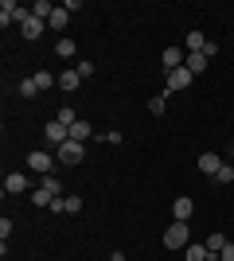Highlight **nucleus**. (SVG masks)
Returning <instances> with one entry per match:
<instances>
[{
	"instance_id": "aec40b11",
	"label": "nucleus",
	"mask_w": 234,
	"mask_h": 261,
	"mask_svg": "<svg viewBox=\"0 0 234 261\" xmlns=\"http://www.w3.org/2000/svg\"><path fill=\"white\" fill-rule=\"evenodd\" d=\"M59 4H51V0H35V8H32V16H39V20H51V12H55Z\"/></svg>"
},
{
	"instance_id": "dca6fc26",
	"label": "nucleus",
	"mask_w": 234,
	"mask_h": 261,
	"mask_svg": "<svg viewBox=\"0 0 234 261\" xmlns=\"http://www.w3.org/2000/svg\"><path fill=\"white\" fill-rule=\"evenodd\" d=\"M39 187H43V191H51V195H63V184H59V175L55 172H51V175H39Z\"/></svg>"
},
{
	"instance_id": "b1692460",
	"label": "nucleus",
	"mask_w": 234,
	"mask_h": 261,
	"mask_svg": "<svg viewBox=\"0 0 234 261\" xmlns=\"http://www.w3.org/2000/svg\"><path fill=\"white\" fill-rule=\"evenodd\" d=\"M55 121H63V125H67V129H70V125H74V109H70V106H59V113H55Z\"/></svg>"
},
{
	"instance_id": "1a4fd4ad",
	"label": "nucleus",
	"mask_w": 234,
	"mask_h": 261,
	"mask_svg": "<svg viewBox=\"0 0 234 261\" xmlns=\"http://www.w3.org/2000/svg\"><path fill=\"white\" fill-rule=\"evenodd\" d=\"M43 28H47V20H39V16H28V20L20 23V35H23V39H39V35H43Z\"/></svg>"
},
{
	"instance_id": "39448f33",
	"label": "nucleus",
	"mask_w": 234,
	"mask_h": 261,
	"mask_svg": "<svg viewBox=\"0 0 234 261\" xmlns=\"http://www.w3.org/2000/svg\"><path fill=\"white\" fill-rule=\"evenodd\" d=\"M28 168H32L35 175H51V168H55V156L35 148V152H28Z\"/></svg>"
},
{
	"instance_id": "c85d7f7f",
	"label": "nucleus",
	"mask_w": 234,
	"mask_h": 261,
	"mask_svg": "<svg viewBox=\"0 0 234 261\" xmlns=\"http://www.w3.org/2000/svg\"><path fill=\"white\" fill-rule=\"evenodd\" d=\"M101 141H106V144H121V141H125V133H117V129H110V133H106V137H101Z\"/></svg>"
},
{
	"instance_id": "393cba45",
	"label": "nucleus",
	"mask_w": 234,
	"mask_h": 261,
	"mask_svg": "<svg viewBox=\"0 0 234 261\" xmlns=\"http://www.w3.org/2000/svg\"><path fill=\"white\" fill-rule=\"evenodd\" d=\"M35 94H39L35 78H23V82H20V98H35Z\"/></svg>"
},
{
	"instance_id": "6e6552de",
	"label": "nucleus",
	"mask_w": 234,
	"mask_h": 261,
	"mask_svg": "<svg viewBox=\"0 0 234 261\" xmlns=\"http://www.w3.org/2000/svg\"><path fill=\"white\" fill-rule=\"evenodd\" d=\"M28 175L23 172H12V175H4V195H23V191H28Z\"/></svg>"
},
{
	"instance_id": "f03ea898",
	"label": "nucleus",
	"mask_w": 234,
	"mask_h": 261,
	"mask_svg": "<svg viewBox=\"0 0 234 261\" xmlns=\"http://www.w3.org/2000/svg\"><path fill=\"white\" fill-rule=\"evenodd\" d=\"M191 70L188 66H176V70H168V78H164V94H176V90H188L191 86Z\"/></svg>"
},
{
	"instance_id": "2eb2a0df",
	"label": "nucleus",
	"mask_w": 234,
	"mask_h": 261,
	"mask_svg": "<svg viewBox=\"0 0 234 261\" xmlns=\"http://www.w3.org/2000/svg\"><path fill=\"white\" fill-rule=\"evenodd\" d=\"M67 20H70V12L63 8V4H59V8L51 12V20H47V28H55V32H63V28H67Z\"/></svg>"
},
{
	"instance_id": "5701e85b",
	"label": "nucleus",
	"mask_w": 234,
	"mask_h": 261,
	"mask_svg": "<svg viewBox=\"0 0 234 261\" xmlns=\"http://www.w3.org/2000/svg\"><path fill=\"white\" fill-rule=\"evenodd\" d=\"M51 199H55V195L43 191V187H35V191H32V203H35V207H51Z\"/></svg>"
},
{
	"instance_id": "9d476101",
	"label": "nucleus",
	"mask_w": 234,
	"mask_h": 261,
	"mask_svg": "<svg viewBox=\"0 0 234 261\" xmlns=\"http://www.w3.org/2000/svg\"><path fill=\"white\" fill-rule=\"evenodd\" d=\"M191 211H195V203H191L188 195H179L176 203H172V215H176V222H188V218H191Z\"/></svg>"
},
{
	"instance_id": "f257e3e1",
	"label": "nucleus",
	"mask_w": 234,
	"mask_h": 261,
	"mask_svg": "<svg viewBox=\"0 0 234 261\" xmlns=\"http://www.w3.org/2000/svg\"><path fill=\"white\" fill-rule=\"evenodd\" d=\"M191 226L188 222H172V226L164 230V250H188L191 246Z\"/></svg>"
},
{
	"instance_id": "bb28decb",
	"label": "nucleus",
	"mask_w": 234,
	"mask_h": 261,
	"mask_svg": "<svg viewBox=\"0 0 234 261\" xmlns=\"http://www.w3.org/2000/svg\"><path fill=\"white\" fill-rule=\"evenodd\" d=\"M215 184H234V168H230V164H223V168H219Z\"/></svg>"
},
{
	"instance_id": "6ab92c4d",
	"label": "nucleus",
	"mask_w": 234,
	"mask_h": 261,
	"mask_svg": "<svg viewBox=\"0 0 234 261\" xmlns=\"http://www.w3.org/2000/svg\"><path fill=\"white\" fill-rule=\"evenodd\" d=\"M184 47H188V51H203V47H207V35H203V32H188Z\"/></svg>"
},
{
	"instance_id": "20e7f679",
	"label": "nucleus",
	"mask_w": 234,
	"mask_h": 261,
	"mask_svg": "<svg viewBox=\"0 0 234 261\" xmlns=\"http://www.w3.org/2000/svg\"><path fill=\"white\" fill-rule=\"evenodd\" d=\"M86 160V144H78V141H67V144H59V164H82Z\"/></svg>"
},
{
	"instance_id": "412c9836",
	"label": "nucleus",
	"mask_w": 234,
	"mask_h": 261,
	"mask_svg": "<svg viewBox=\"0 0 234 261\" xmlns=\"http://www.w3.org/2000/svg\"><path fill=\"white\" fill-rule=\"evenodd\" d=\"M164 106H168V94H156V98H148V113H152V117H160V113H164Z\"/></svg>"
},
{
	"instance_id": "423d86ee",
	"label": "nucleus",
	"mask_w": 234,
	"mask_h": 261,
	"mask_svg": "<svg viewBox=\"0 0 234 261\" xmlns=\"http://www.w3.org/2000/svg\"><path fill=\"white\" fill-rule=\"evenodd\" d=\"M43 137H47V144H67L70 141V129L63 125V121H47V125H43Z\"/></svg>"
},
{
	"instance_id": "0eeeda50",
	"label": "nucleus",
	"mask_w": 234,
	"mask_h": 261,
	"mask_svg": "<svg viewBox=\"0 0 234 261\" xmlns=\"http://www.w3.org/2000/svg\"><path fill=\"white\" fill-rule=\"evenodd\" d=\"M195 168H199L203 175H211V179H215V175H219V168H223V156H219V152H203L199 160H195Z\"/></svg>"
},
{
	"instance_id": "7ed1b4c3",
	"label": "nucleus",
	"mask_w": 234,
	"mask_h": 261,
	"mask_svg": "<svg viewBox=\"0 0 234 261\" xmlns=\"http://www.w3.org/2000/svg\"><path fill=\"white\" fill-rule=\"evenodd\" d=\"M28 16H32V12L20 8L16 0H4V4H0V28H8V23H23Z\"/></svg>"
},
{
	"instance_id": "cd10ccee",
	"label": "nucleus",
	"mask_w": 234,
	"mask_h": 261,
	"mask_svg": "<svg viewBox=\"0 0 234 261\" xmlns=\"http://www.w3.org/2000/svg\"><path fill=\"white\" fill-rule=\"evenodd\" d=\"M74 70H78V74H82V78H90V74H94V63H90V59H82V63H78Z\"/></svg>"
},
{
	"instance_id": "7c9ffc66",
	"label": "nucleus",
	"mask_w": 234,
	"mask_h": 261,
	"mask_svg": "<svg viewBox=\"0 0 234 261\" xmlns=\"http://www.w3.org/2000/svg\"><path fill=\"white\" fill-rule=\"evenodd\" d=\"M51 211H55V215H67V199H51Z\"/></svg>"
},
{
	"instance_id": "72a5a7b5",
	"label": "nucleus",
	"mask_w": 234,
	"mask_h": 261,
	"mask_svg": "<svg viewBox=\"0 0 234 261\" xmlns=\"http://www.w3.org/2000/svg\"><path fill=\"white\" fill-rule=\"evenodd\" d=\"M230 156H234V148H230Z\"/></svg>"
},
{
	"instance_id": "f3484780",
	"label": "nucleus",
	"mask_w": 234,
	"mask_h": 261,
	"mask_svg": "<svg viewBox=\"0 0 234 261\" xmlns=\"http://www.w3.org/2000/svg\"><path fill=\"white\" fill-rule=\"evenodd\" d=\"M32 78H35V86H39V94L51 90V86H59V74H51V70H39V74H32Z\"/></svg>"
},
{
	"instance_id": "c756f323",
	"label": "nucleus",
	"mask_w": 234,
	"mask_h": 261,
	"mask_svg": "<svg viewBox=\"0 0 234 261\" xmlns=\"http://www.w3.org/2000/svg\"><path fill=\"white\" fill-rule=\"evenodd\" d=\"M78 211H82V199L70 195V199H67V215H78Z\"/></svg>"
},
{
	"instance_id": "a878e982",
	"label": "nucleus",
	"mask_w": 234,
	"mask_h": 261,
	"mask_svg": "<svg viewBox=\"0 0 234 261\" xmlns=\"http://www.w3.org/2000/svg\"><path fill=\"white\" fill-rule=\"evenodd\" d=\"M203 246H207V250H211V253H223V246H226V238H223V234H211V238L203 242Z\"/></svg>"
},
{
	"instance_id": "a211bd4d",
	"label": "nucleus",
	"mask_w": 234,
	"mask_h": 261,
	"mask_svg": "<svg viewBox=\"0 0 234 261\" xmlns=\"http://www.w3.org/2000/svg\"><path fill=\"white\" fill-rule=\"evenodd\" d=\"M207 257H211V250H207V246H195V242L184 250V261H207Z\"/></svg>"
},
{
	"instance_id": "ddd939ff",
	"label": "nucleus",
	"mask_w": 234,
	"mask_h": 261,
	"mask_svg": "<svg viewBox=\"0 0 234 261\" xmlns=\"http://www.w3.org/2000/svg\"><path fill=\"white\" fill-rule=\"evenodd\" d=\"M86 137H94V129H90V121H82V117H78L74 125H70V141L86 144Z\"/></svg>"
},
{
	"instance_id": "f8f14e48",
	"label": "nucleus",
	"mask_w": 234,
	"mask_h": 261,
	"mask_svg": "<svg viewBox=\"0 0 234 261\" xmlns=\"http://www.w3.org/2000/svg\"><path fill=\"white\" fill-rule=\"evenodd\" d=\"M78 86H82V74H78V70H63V74H59V90H67V94H74Z\"/></svg>"
},
{
	"instance_id": "4468645a",
	"label": "nucleus",
	"mask_w": 234,
	"mask_h": 261,
	"mask_svg": "<svg viewBox=\"0 0 234 261\" xmlns=\"http://www.w3.org/2000/svg\"><path fill=\"white\" fill-rule=\"evenodd\" d=\"M188 59H184V51L179 47H164V70H176V66H184Z\"/></svg>"
},
{
	"instance_id": "2f4dec72",
	"label": "nucleus",
	"mask_w": 234,
	"mask_h": 261,
	"mask_svg": "<svg viewBox=\"0 0 234 261\" xmlns=\"http://www.w3.org/2000/svg\"><path fill=\"white\" fill-rule=\"evenodd\" d=\"M219 261H234V246H230V242H226V246H223V253H219Z\"/></svg>"
},
{
	"instance_id": "4be33fe9",
	"label": "nucleus",
	"mask_w": 234,
	"mask_h": 261,
	"mask_svg": "<svg viewBox=\"0 0 234 261\" xmlns=\"http://www.w3.org/2000/svg\"><path fill=\"white\" fill-rule=\"evenodd\" d=\"M74 51H78V43H70V39H59V43H55V55H59V59H70Z\"/></svg>"
},
{
	"instance_id": "9b49d317",
	"label": "nucleus",
	"mask_w": 234,
	"mask_h": 261,
	"mask_svg": "<svg viewBox=\"0 0 234 261\" xmlns=\"http://www.w3.org/2000/svg\"><path fill=\"white\" fill-rule=\"evenodd\" d=\"M207 63H211V59H207L203 51H188V63H184V66H188L191 74H203V70H207Z\"/></svg>"
},
{
	"instance_id": "473e14b6",
	"label": "nucleus",
	"mask_w": 234,
	"mask_h": 261,
	"mask_svg": "<svg viewBox=\"0 0 234 261\" xmlns=\"http://www.w3.org/2000/svg\"><path fill=\"white\" fill-rule=\"evenodd\" d=\"M110 261H129V257H125L121 250H113V253H110Z\"/></svg>"
}]
</instances>
